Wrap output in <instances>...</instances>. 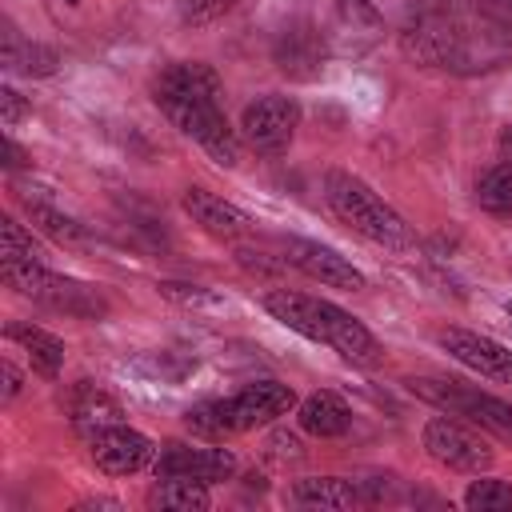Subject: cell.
I'll return each mask as SVG.
<instances>
[{"label": "cell", "mask_w": 512, "mask_h": 512, "mask_svg": "<svg viewBox=\"0 0 512 512\" xmlns=\"http://www.w3.org/2000/svg\"><path fill=\"white\" fill-rule=\"evenodd\" d=\"M324 200H328V208L352 232H360L364 240H372L380 248L408 252L416 244L412 240V228L404 224V216L384 196H376L360 176H352L344 168H328V176H324Z\"/></svg>", "instance_id": "cell-3"}, {"label": "cell", "mask_w": 512, "mask_h": 512, "mask_svg": "<svg viewBox=\"0 0 512 512\" xmlns=\"http://www.w3.org/2000/svg\"><path fill=\"white\" fill-rule=\"evenodd\" d=\"M180 204L192 216V224H200L216 240H244L252 232V220L236 204H228L224 196H216L208 188H184V200Z\"/></svg>", "instance_id": "cell-14"}, {"label": "cell", "mask_w": 512, "mask_h": 512, "mask_svg": "<svg viewBox=\"0 0 512 512\" xmlns=\"http://www.w3.org/2000/svg\"><path fill=\"white\" fill-rule=\"evenodd\" d=\"M476 204L492 216H512V164H492L476 180Z\"/></svg>", "instance_id": "cell-22"}, {"label": "cell", "mask_w": 512, "mask_h": 512, "mask_svg": "<svg viewBox=\"0 0 512 512\" xmlns=\"http://www.w3.org/2000/svg\"><path fill=\"white\" fill-rule=\"evenodd\" d=\"M184 424H188V432H196L200 440H224V436H236L232 432V424H228V404L224 400H200V404H192L188 412H184Z\"/></svg>", "instance_id": "cell-23"}, {"label": "cell", "mask_w": 512, "mask_h": 512, "mask_svg": "<svg viewBox=\"0 0 512 512\" xmlns=\"http://www.w3.org/2000/svg\"><path fill=\"white\" fill-rule=\"evenodd\" d=\"M24 116H28V100H24L12 84H4V88H0V120L12 128V124H20Z\"/></svg>", "instance_id": "cell-30"}, {"label": "cell", "mask_w": 512, "mask_h": 512, "mask_svg": "<svg viewBox=\"0 0 512 512\" xmlns=\"http://www.w3.org/2000/svg\"><path fill=\"white\" fill-rule=\"evenodd\" d=\"M296 500L300 504H316V508H352L360 504V492L352 480L344 476H308V480H296Z\"/></svg>", "instance_id": "cell-19"}, {"label": "cell", "mask_w": 512, "mask_h": 512, "mask_svg": "<svg viewBox=\"0 0 512 512\" xmlns=\"http://www.w3.org/2000/svg\"><path fill=\"white\" fill-rule=\"evenodd\" d=\"M440 348L460 360L464 368L488 376V380H504L512 384V352L492 340V336H480V332H468V328H444L440 332Z\"/></svg>", "instance_id": "cell-13"}, {"label": "cell", "mask_w": 512, "mask_h": 512, "mask_svg": "<svg viewBox=\"0 0 512 512\" xmlns=\"http://www.w3.org/2000/svg\"><path fill=\"white\" fill-rule=\"evenodd\" d=\"M0 276L12 292H20V296H28L44 308H56V312H68V316H80V320H96V316L108 312L104 296L92 284L56 276L44 264H0Z\"/></svg>", "instance_id": "cell-4"}, {"label": "cell", "mask_w": 512, "mask_h": 512, "mask_svg": "<svg viewBox=\"0 0 512 512\" xmlns=\"http://www.w3.org/2000/svg\"><path fill=\"white\" fill-rule=\"evenodd\" d=\"M0 376H4V404H12L20 396V388H24V376H20V368L12 360L0 364Z\"/></svg>", "instance_id": "cell-32"}, {"label": "cell", "mask_w": 512, "mask_h": 512, "mask_svg": "<svg viewBox=\"0 0 512 512\" xmlns=\"http://www.w3.org/2000/svg\"><path fill=\"white\" fill-rule=\"evenodd\" d=\"M240 0H176V12L188 28H204V24H216L220 16H228Z\"/></svg>", "instance_id": "cell-28"}, {"label": "cell", "mask_w": 512, "mask_h": 512, "mask_svg": "<svg viewBox=\"0 0 512 512\" xmlns=\"http://www.w3.org/2000/svg\"><path fill=\"white\" fill-rule=\"evenodd\" d=\"M508 312H512V300H508Z\"/></svg>", "instance_id": "cell-36"}, {"label": "cell", "mask_w": 512, "mask_h": 512, "mask_svg": "<svg viewBox=\"0 0 512 512\" xmlns=\"http://www.w3.org/2000/svg\"><path fill=\"white\" fill-rule=\"evenodd\" d=\"M268 452L276 456V460H300V440L292 436V432H272V440H268Z\"/></svg>", "instance_id": "cell-31"}, {"label": "cell", "mask_w": 512, "mask_h": 512, "mask_svg": "<svg viewBox=\"0 0 512 512\" xmlns=\"http://www.w3.org/2000/svg\"><path fill=\"white\" fill-rule=\"evenodd\" d=\"M4 336L16 340V344L28 352L32 368H36L40 376H48V380L60 376V364H64V340H60V336H52L48 328H36V324H8Z\"/></svg>", "instance_id": "cell-16"}, {"label": "cell", "mask_w": 512, "mask_h": 512, "mask_svg": "<svg viewBox=\"0 0 512 512\" xmlns=\"http://www.w3.org/2000/svg\"><path fill=\"white\" fill-rule=\"evenodd\" d=\"M336 20L352 32H368V36H376L384 28V16L376 12L372 0H336Z\"/></svg>", "instance_id": "cell-27"}, {"label": "cell", "mask_w": 512, "mask_h": 512, "mask_svg": "<svg viewBox=\"0 0 512 512\" xmlns=\"http://www.w3.org/2000/svg\"><path fill=\"white\" fill-rule=\"evenodd\" d=\"M464 504L472 512H508L512 508V484L508 480H496V476L472 480L468 492H464Z\"/></svg>", "instance_id": "cell-25"}, {"label": "cell", "mask_w": 512, "mask_h": 512, "mask_svg": "<svg viewBox=\"0 0 512 512\" xmlns=\"http://www.w3.org/2000/svg\"><path fill=\"white\" fill-rule=\"evenodd\" d=\"M284 260H288L292 268H300L304 276L328 284V288H344V292H360V288H364V272H360L352 260H344L336 248H328V244L288 236V240H284Z\"/></svg>", "instance_id": "cell-10"}, {"label": "cell", "mask_w": 512, "mask_h": 512, "mask_svg": "<svg viewBox=\"0 0 512 512\" xmlns=\"http://www.w3.org/2000/svg\"><path fill=\"white\" fill-rule=\"evenodd\" d=\"M160 296H168L176 304H220L216 292H208L200 284H180V280H160Z\"/></svg>", "instance_id": "cell-29"}, {"label": "cell", "mask_w": 512, "mask_h": 512, "mask_svg": "<svg viewBox=\"0 0 512 512\" xmlns=\"http://www.w3.org/2000/svg\"><path fill=\"white\" fill-rule=\"evenodd\" d=\"M0 40H4V48H0L4 68H12V72H24V76H52V72H56V64H60V60H56V48L20 40V32H16V24H12V20H4Z\"/></svg>", "instance_id": "cell-17"}, {"label": "cell", "mask_w": 512, "mask_h": 512, "mask_svg": "<svg viewBox=\"0 0 512 512\" xmlns=\"http://www.w3.org/2000/svg\"><path fill=\"white\" fill-rule=\"evenodd\" d=\"M296 128H300V104L292 96H280V92H268V96L252 100L240 116V132H244L248 148H256L260 156L288 152Z\"/></svg>", "instance_id": "cell-6"}, {"label": "cell", "mask_w": 512, "mask_h": 512, "mask_svg": "<svg viewBox=\"0 0 512 512\" xmlns=\"http://www.w3.org/2000/svg\"><path fill=\"white\" fill-rule=\"evenodd\" d=\"M348 424H352V412H348V404L336 392H312L300 404V428L312 432V436H320V440L344 436Z\"/></svg>", "instance_id": "cell-18"}, {"label": "cell", "mask_w": 512, "mask_h": 512, "mask_svg": "<svg viewBox=\"0 0 512 512\" xmlns=\"http://www.w3.org/2000/svg\"><path fill=\"white\" fill-rule=\"evenodd\" d=\"M156 508H180V512H204L212 504L208 484L204 480H184V476H168L164 484L152 488L148 496Z\"/></svg>", "instance_id": "cell-21"}, {"label": "cell", "mask_w": 512, "mask_h": 512, "mask_svg": "<svg viewBox=\"0 0 512 512\" xmlns=\"http://www.w3.org/2000/svg\"><path fill=\"white\" fill-rule=\"evenodd\" d=\"M496 152H500L504 164H512V124L500 128V136H496Z\"/></svg>", "instance_id": "cell-34"}, {"label": "cell", "mask_w": 512, "mask_h": 512, "mask_svg": "<svg viewBox=\"0 0 512 512\" xmlns=\"http://www.w3.org/2000/svg\"><path fill=\"white\" fill-rule=\"evenodd\" d=\"M0 264H44V260H40V244H36L32 232H28L20 220H12V216L0 220Z\"/></svg>", "instance_id": "cell-24"}, {"label": "cell", "mask_w": 512, "mask_h": 512, "mask_svg": "<svg viewBox=\"0 0 512 512\" xmlns=\"http://www.w3.org/2000/svg\"><path fill=\"white\" fill-rule=\"evenodd\" d=\"M0 148H4V168H20L24 164V152L16 148V140L4 132V140H0Z\"/></svg>", "instance_id": "cell-33"}, {"label": "cell", "mask_w": 512, "mask_h": 512, "mask_svg": "<svg viewBox=\"0 0 512 512\" xmlns=\"http://www.w3.org/2000/svg\"><path fill=\"white\" fill-rule=\"evenodd\" d=\"M424 448H428V456H432L436 464L456 468V472H480V468L492 464V448H488V440L476 432V424L468 428V424L452 420L448 412H444V416H432V420L424 424Z\"/></svg>", "instance_id": "cell-7"}, {"label": "cell", "mask_w": 512, "mask_h": 512, "mask_svg": "<svg viewBox=\"0 0 512 512\" xmlns=\"http://www.w3.org/2000/svg\"><path fill=\"white\" fill-rule=\"evenodd\" d=\"M220 76L200 64V60H180V64H168L152 88L160 112L184 132L192 136L220 168H232L240 160V136L236 128L228 124L224 108H220Z\"/></svg>", "instance_id": "cell-2"}, {"label": "cell", "mask_w": 512, "mask_h": 512, "mask_svg": "<svg viewBox=\"0 0 512 512\" xmlns=\"http://www.w3.org/2000/svg\"><path fill=\"white\" fill-rule=\"evenodd\" d=\"M64 4H80V0H64Z\"/></svg>", "instance_id": "cell-35"}, {"label": "cell", "mask_w": 512, "mask_h": 512, "mask_svg": "<svg viewBox=\"0 0 512 512\" xmlns=\"http://www.w3.org/2000/svg\"><path fill=\"white\" fill-rule=\"evenodd\" d=\"M228 404V424L232 432H248L256 424H272L276 416L292 412L296 404V392L280 380H256V384H244L236 396L224 400Z\"/></svg>", "instance_id": "cell-12"}, {"label": "cell", "mask_w": 512, "mask_h": 512, "mask_svg": "<svg viewBox=\"0 0 512 512\" xmlns=\"http://www.w3.org/2000/svg\"><path fill=\"white\" fill-rule=\"evenodd\" d=\"M400 48L412 64L424 68H452V72H476L508 56L488 28L464 12L452 0H412L400 20Z\"/></svg>", "instance_id": "cell-1"}, {"label": "cell", "mask_w": 512, "mask_h": 512, "mask_svg": "<svg viewBox=\"0 0 512 512\" xmlns=\"http://www.w3.org/2000/svg\"><path fill=\"white\" fill-rule=\"evenodd\" d=\"M408 388H412V396L436 404L440 412L460 416V420L476 424L480 432H492L504 444H512V404L508 400L480 392V388H468L460 380H408Z\"/></svg>", "instance_id": "cell-5"}, {"label": "cell", "mask_w": 512, "mask_h": 512, "mask_svg": "<svg viewBox=\"0 0 512 512\" xmlns=\"http://www.w3.org/2000/svg\"><path fill=\"white\" fill-rule=\"evenodd\" d=\"M156 476L168 480V476H184V480H204V484H216V480H228L236 472V452L232 448H200V444H164L156 452Z\"/></svg>", "instance_id": "cell-9"}, {"label": "cell", "mask_w": 512, "mask_h": 512, "mask_svg": "<svg viewBox=\"0 0 512 512\" xmlns=\"http://www.w3.org/2000/svg\"><path fill=\"white\" fill-rule=\"evenodd\" d=\"M88 448H92L96 468L108 472V476H132V472H140L156 460V444L144 432L128 428V424H112V428L96 432L88 440Z\"/></svg>", "instance_id": "cell-11"}, {"label": "cell", "mask_w": 512, "mask_h": 512, "mask_svg": "<svg viewBox=\"0 0 512 512\" xmlns=\"http://www.w3.org/2000/svg\"><path fill=\"white\" fill-rule=\"evenodd\" d=\"M272 60L288 80H316L328 60V40L312 20H288L272 44Z\"/></svg>", "instance_id": "cell-8"}, {"label": "cell", "mask_w": 512, "mask_h": 512, "mask_svg": "<svg viewBox=\"0 0 512 512\" xmlns=\"http://www.w3.org/2000/svg\"><path fill=\"white\" fill-rule=\"evenodd\" d=\"M472 16L504 52H512V0H472Z\"/></svg>", "instance_id": "cell-26"}, {"label": "cell", "mask_w": 512, "mask_h": 512, "mask_svg": "<svg viewBox=\"0 0 512 512\" xmlns=\"http://www.w3.org/2000/svg\"><path fill=\"white\" fill-rule=\"evenodd\" d=\"M20 200H24L28 216H32V224H36L44 236H52L56 244H84V240H88V228H84L80 220H72L68 212L52 208L48 200H32V196H20Z\"/></svg>", "instance_id": "cell-20"}, {"label": "cell", "mask_w": 512, "mask_h": 512, "mask_svg": "<svg viewBox=\"0 0 512 512\" xmlns=\"http://www.w3.org/2000/svg\"><path fill=\"white\" fill-rule=\"evenodd\" d=\"M68 416H72V428H76L84 440H92L96 432H104V428H112V424H124L120 404H116L104 388H96L92 380H80V384L72 388V396H68Z\"/></svg>", "instance_id": "cell-15"}]
</instances>
